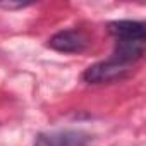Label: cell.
<instances>
[{
  "instance_id": "1",
  "label": "cell",
  "mask_w": 146,
  "mask_h": 146,
  "mask_svg": "<svg viewBox=\"0 0 146 146\" xmlns=\"http://www.w3.org/2000/svg\"><path fill=\"white\" fill-rule=\"evenodd\" d=\"M110 33L117 40L113 60L122 65H131L132 62L139 60L144 53V40L146 31L143 23L136 21H115L108 26Z\"/></svg>"
},
{
  "instance_id": "2",
  "label": "cell",
  "mask_w": 146,
  "mask_h": 146,
  "mask_svg": "<svg viewBox=\"0 0 146 146\" xmlns=\"http://www.w3.org/2000/svg\"><path fill=\"white\" fill-rule=\"evenodd\" d=\"M129 70L127 65H122L119 62H115L113 58L107 60V62H100L91 65L90 69H86L84 72V81L91 83V84H102V83H112L120 79L122 76H125V72Z\"/></svg>"
},
{
  "instance_id": "3",
  "label": "cell",
  "mask_w": 146,
  "mask_h": 146,
  "mask_svg": "<svg viewBox=\"0 0 146 146\" xmlns=\"http://www.w3.org/2000/svg\"><path fill=\"white\" fill-rule=\"evenodd\" d=\"M90 137L81 131H55L38 136L33 146H88Z\"/></svg>"
},
{
  "instance_id": "4",
  "label": "cell",
  "mask_w": 146,
  "mask_h": 146,
  "mask_svg": "<svg viewBox=\"0 0 146 146\" xmlns=\"http://www.w3.org/2000/svg\"><path fill=\"white\" fill-rule=\"evenodd\" d=\"M48 46H52L57 52H64V53H79L88 46V38L81 31L67 29V31H60L55 36H52L48 41Z\"/></svg>"
}]
</instances>
